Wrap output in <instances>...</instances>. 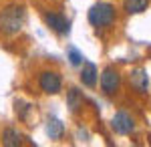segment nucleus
Instances as JSON below:
<instances>
[{
	"instance_id": "1",
	"label": "nucleus",
	"mask_w": 151,
	"mask_h": 147,
	"mask_svg": "<svg viewBox=\"0 0 151 147\" xmlns=\"http://www.w3.org/2000/svg\"><path fill=\"white\" fill-rule=\"evenodd\" d=\"M24 24V6L10 4L0 12V32L2 34H16L20 32Z\"/></svg>"
},
{
	"instance_id": "2",
	"label": "nucleus",
	"mask_w": 151,
	"mask_h": 147,
	"mask_svg": "<svg viewBox=\"0 0 151 147\" xmlns=\"http://www.w3.org/2000/svg\"><path fill=\"white\" fill-rule=\"evenodd\" d=\"M115 6L109 4V2H99V4H93L89 8V22L97 26V28H103V26H109V24L115 22Z\"/></svg>"
},
{
	"instance_id": "3",
	"label": "nucleus",
	"mask_w": 151,
	"mask_h": 147,
	"mask_svg": "<svg viewBox=\"0 0 151 147\" xmlns=\"http://www.w3.org/2000/svg\"><path fill=\"white\" fill-rule=\"evenodd\" d=\"M111 127H113V131H115L117 135H129V133L135 131V121H133V117L129 113L119 111V113H115V117H113Z\"/></svg>"
},
{
	"instance_id": "4",
	"label": "nucleus",
	"mask_w": 151,
	"mask_h": 147,
	"mask_svg": "<svg viewBox=\"0 0 151 147\" xmlns=\"http://www.w3.org/2000/svg\"><path fill=\"white\" fill-rule=\"evenodd\" d=\"M121 87V75H119V71L113 67H107L103 71V75H101V89L107 93V95H113L117 93Z\"/></svg>"
},
{
	"instance_id": "5",
	"label": "nucleus",
	"mask_w": 151,
	"mask_h": 147,
	"mask_svg": "<svg viewBox=\"0 0 151 147\" xmlns=\"http://www.w3.org/2000/svg\"><path fill=\"white\" fill-rule=\"evenodd\" d=\"M38 85H40V89L45 91L47 95H57V93H60V87H63L60 77L55 71H45L40 75V79H38Z\"/></svg>"
},
{
	"instance_id": "6",
	"label": "nucleus",
	"mask_w": 151,
	"mask_h": 147,
	"mask_svg": "<svg viewBox=\"0 0 151 147\" xmlns=\"http://www.w3.org/2000/svg\"><path fill=\"white\" fill-rule=\"evenodd\" d=\"M45 22L57 34H69V30H70V22L63 14H57V12H47L45 14Z\"/></svg>"
},
{
	"instance_id": "7",
	"label": "nucleus",
	"mask_w": 151,
	"mask_h": 147,
	"mask_svg": "<svg viewBox=\"0 0 151 147\" xmlns=\"http://www.w3.org/2000/svg\"><path fill=\"white\" fill-rule=\"evenodd\" d=\"M97 77H99V71L95 63L89 61H83V68H81V83L85 87H95L97 85Z\"/></svg>"
},
{
	"instance_id": "8",
	"label": "nucleus",
	"mask_w": 151,
	"mask_h": 147,
	"mask_svg": "<svg viewBox=\"0 0 151 147\" xmlns=\"http://www.w3.org/2000/svg\"><path fill=\"white\" fill-rule=\"evenodd\" d=\"M131 85H133V89L137 91V93H147V89H149V77H147V73L143 68H135L131 73Z\"/></svg>"
},
{
	"instance_id": "9",
	"label": "nucleus",
	"mask_w": 151,
	"mask_h": 147,
	"mask_svg": "<svg viewBox=\"0 0 151 147\" xmlns=\"http://www.w3.org/2000/svg\"><path fill=\"white\" fill-rule=\"evenodd\" d=\"M149 0H123V8L127 14H141L147 10Z\"/></svg>"
},
{
	"instance_id": "10",
	"label": "nucleus",
	"mask_w": 151,
	"mask_h": 147,
	"mask_svg": "<svg viewBox=\"0 0 151 147\" xmlns=\"http://www.w3.org/2000/svg\"><path fill=\"white\" fill-rule=\"evenodd\" d=\"M83 93L81 91H77V89H70L69 93H67V103H69V107H70V111L73 113H77L79 109L83 107Z\"/></svg>"
},
{
	"instance_id": "11",
	"label": "nucleus",
	"mask_w": 151,
	"mask_h": 147,
	"mask_svg": "<svg viewBox=\"0 0 151 147\" xmlns=\"http://www.w3.org/2000/svg\"><path fill=\"white\" fill-rule=\"evenodd\" d=\"M63 133H65V125L60 123L58 119H48V123H47V135L50 137V139H60Z\"/></svg>"
},
{
	"instance_id": "12",
	"label": "nucleus",
	"mask_w": 151,
	"mask_h": 147,
	"mask_svg": "<svg viewBox=\"0 0 151 147\" xmlns=\"http://www.w3.org/2000/svg\"><path fill=\"white\" fill-rule=\"evenodd\" d=\"M20 133L18 131H14V129H4V133H2V145H6V147H16V145H20Z\"/></svg>"
},
{
	"instance_id": "13",
	"label": "nucleus",
	"mask_w": 151,
	"mask_h": 147,
	"mask_svg": "<svg viewBox=\"0 0 151 147\" xmlns=\"http://www.w3.org/2000/svg\"><path fill=\"white\" fill-rule=\"evenodd\" d=\"M69 61L70 65H75V67H81L83 61H85V57H83L81 53L77 50V48H69Z\"/></svg>"
}]
</instances>
